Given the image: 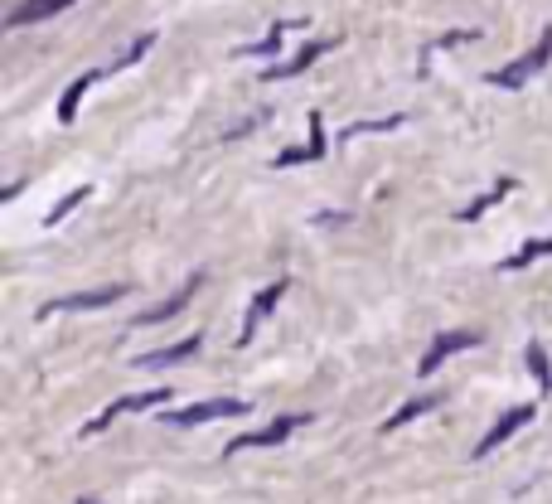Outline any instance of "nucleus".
<instances>
[{
	"mask_svg": "<svg viewBox=\"0 0 552 504\" xmlns=\"http://www.w3.org/2000/svg\"><path fill=\"white\" fill-rule=\"evenodd\" d=\"M475 344H479V334H475V330H446V334H436V344L427 349V354H421L417 373H421V378H431L450 354H460V349H475Z\"/></svg>",
	"mask_w": 552,
	"mask_h": 504,
	"instance_id": "obj_5",
	"label": "nucleus"
},
{
	"mask_svg": "<svg viewBox=\"0 0 552 504\" xmlns=\"http://www.w3.org/2000/svg\"><path fill=\"white\" fill-rule=\"evenodd\" d=\"M97 78H107V68H92V73H82L78 82H68V88H63V97H59V121H63V126L78 117V102H82V92H88Z\"/></svg>",
	"mask_w": 552,
	"mask_h": 504,
	"instance_id": "obj_12",
	"label": "nucleus"
},
{
	"mask_svg": "<svg viewBox=\"0 0 552 504\" xmlns=\"http://www.w3.org/2000/svg\"><path fill=\"white\" fill-rule=\"evenodd\" d=\"M199 282H204V276H194V282H189V286H179V291H175V296H169L165 305H155V311H146V315H136V320H140V325H160V320H169V315H179L184 305H189V296H194V286H199Z\"/></svg>",
	"mask_w": 552,
	"mask_h": 504,
	"instance_id": "obj_13",
	"label": "nucleus"
},
{
	"mask_svg": "<svg viewBox=\"0 0 552 504\" xmlns=\"http://www.w3.org/2000/svg\"><path fill=\"white\" fill-rule=\"evenodd\" d=\"M310 417L305 412H295V417H276L272 427H257V431H243V437H233L228 446H223V456H237V451H257V446H281L291 437L295 427H305Z\"/></svg>",
	"mask_w": 552,
	"mask_h": 504,
	"instance_id": "obj_3",
	"label": "nucleus"
},
{
	"mask_svg": "<svg viewBox=\"0 0 552 504\" xmlns=\"http://www.w3.org/2000/svg\"><path fill=\"white\" fill-rule=\"evenodd\" d=\"M508 189H514V179H499V185H489V189H485V194H479V199H475V204H465V208H460V214H456V218H460V223H475V218H479V214H485V208H489V204H499V199H504V194H508Z\"/></svg>",
	"mask_w": 552,
	"mask_h": 504,
	"instance_id": "obj_15",
	"label": "nucleus"
},
{
	"mask_svg": "<svg viewBox=\"0 0 552 504\" xmlns=\"http://www.w3.org/2000/svg\"><path fill=\"white\" fill-rule=\"evenodd\" d=\"M523 359H528V369H533V378H537V388H543V393H547V388H552V363H547V354H543V344H528V349H523Z\"/></svg>",
	"mask_w": 552,
	"mask_h": 504,
	"instance_id": "obj_18",
	"label": "nucleus"
},
{
	"mask_svg": "<svg viewBox=\"0 0 552 504\" xmlns=\"http://www.w3.org/2000/svg\"><path fill=\"white\" fill-rule=\"evenodd\" d=\"M286 286H291L286 276H276L272 286H262L257 296H252V305H247V320H243V330H237V344H252V340H257V325H262V320L276 311V301L286 296Z\"/></svg>",
	"mask_w": 552,
	"mask_h": 504,
	"instance_id": "obj_6",
	"label": "nucleus"
},
{
	"mask_svg": "<svg viewBox=\"0 0 552 504\" xmlns=\"http://www.w3.org/2000/svg\"><path fill=\"white\" fill-rule=\"evenodd\" d=\"M431 408H441V398H412V402H402L398 412L383 422V431H398V427H407L412 417H421V412H431Z\"/></svg>",
	"mask_w": 552,
	"mask_h": 504,
	"instance_id": "obj_16",
	"label": "nucleus"
},
{
	"mask_svg": "<svg viewBox=\"0 0 552 504\" xmlns=\"http://www.w3.org/2000/svg\"><path fill=\"white\" fill-rule=\"evenodd\" d=\"M537 257H552V237H528V243H523L508 262H499V267H504V272H523V267H528V262H537Z\"/></svg>",
	"mask_w": 552,
	"mask_h": 504,
	"instance_id": "obj_14",
	"label": "nucleus"
},
{
	"mask_svg": "<svg viewBox=\"0 0 552 504\" xmlns=\"http://www.w3.org/2000/svg\"><path fill=\"white\" fill-rule=\"evenodd\" d=\"M330 49H334V39H315V44H305V49L291 59V63H281V68H272V63H266V73H262V78H266V82H272V78H295V73H305V68L315 63L320 53H330Z\"/></svg>",
	"mask_w": 552,
	"mask_h": 504,
	"instance_id": "obj_10",
	"label": "nucleus"
},
{
	"mask_svg": "<svg viewBox=\"0 0 552 504\" xmlns=\"http://www.w3.org/2000/svg\"><path fill=\"white\" fill-rule=\"evenodd\" d=\"M252 408L243 398H208V402H189V408L179 412H165L160 422L169 427H204V422H218V417H247Z\"/></svg>",
	"mask_w": 552,
	"mask_h": 504,
	"instance_id": "obj_2",
	"label": "nucleus"
},
{
	"mask_svg": "<svg viewBox=\"0 0 552 504\" xmlns=\"http://www.w3.org/2000/svg\"><path fill=\"white\" fill-rule=\"evenodd\" d=\"M169 402V388H146V393H126V398H117L111 408H102L88 422V431H102V427H111L117 417H131V412H150V408H165Z\"/></svg>",
	"mask_w": 552,
	"mask_h": 504,
	"instance_id": "obj_4",
	"label": "nucleus"
},
{
	"mask_svg": "<svg viewBox=\"0 0 552 504\" xmlns=\"http://www.w3.org/2000/svg\"><path fill=\"white\" fill-rule=\"evenodd\" d=\"M533 402H518V408H508L504 417H499V422H494L489 431H485V437H479V446H475V456H489V451H499V446L508 441V437H514V431L518 427H528L533 422Z\"/></svg>",
	"mask_w": 552,
	"mask_h": 504,
	"instance_id": "obj_7",
	"label": "nucleus"
},
{
	"mask_svg": "<svg viewBox=\"0 0 552 504\" xmlns=\"http://www.w3.org/2000/svg\"><path fill=\"white\" fill-rule=\"evenodd\" d=\"M126 296V286H97V291H78V296H63V301H49L39 305V315H53V311H97V305H117Z\"/></svg>",
	"mask_w": 552,
	"mask_h": 504,
	"instance_id": "obj_8",
	"label": "nucleus"
},
{
	"mask_svg": "<svg viewBox=\"0 0 552 504\" xmlns=\"http://www.w3.org/2000/svg\"><path fill=\"white\" fill-rule=\"evenodd\" d=\"M88 194H92L88 185H78L73 194H63V199H59V204H53V208H49V228H59V223H63L68 214H73V208H78L82 199H88Z\"/></svg>",
	"mask_w": 552,
	"mask_h": 504,
	"instance_id": "obj_20",
	"label": "nucleus"
},
{
	"mask_svg": "<svg viewBox=\"0 0 552 504\" xmlns=\"http://www.w3.org/2000/svg\"><path fill=\"white\" fill-rule=\"evenodd\" d=\"M199 344H204V334L194 330V334H184V340H175L169 349H150V354H140L136 363H140V369H169V363L194 359V354H199Z\"/></svg>",
	"mask_w": 552,
	"mask_h": 504,
	"instance_id": "obj_9",
	"label": "nucleus"
},
{
	"mask_svg": "<svg viewBox=\"0 0 552 504\" xmlns=\"http://www.w3.org/2000/svg\"><path fill=\"white\" fill-rule=\"evenodd\" d=\"M276 49H281V30H272L266 39H257V44L233 49V59H276Z\"/></svg>",
	"mask_w": 552,
	"mask_h": 504,
	"instance_id": "obj_19",
	"label": "nucleus"
},
{
	"mask_svg": "<svg viewBox=\"0 0 552 504\" xmlns=\"http://www.w3.org/2000/svg\"><path fill=\"white\" fill-rule=\"evenodd\" d=\"M388 126H402V117H383V121H359V126H344V141H353V136H368V131H388Z\"/></svg>",
	"mask_w": 552,
	"mask_h": 504,
	"instance_id": "obj_21",
	"label": "nucleus"
},
{
	"mask_svg": "<svg viewBox=\"0 0 552 504\" xmlns=\"http://www.w3.org/2000/svg\"><path fill=\"white\" fill-rule=\"evenodd\" d=\"M155 49V34H136L131 44H126L121 53H117V63H107V73H121V68H131V63H140L146 53Z\"/></svg>",
	"mask_w": 552,
	"mask_h": 504,
	"instance_id": "obj_17",
	"label": "nucleus"
},
{
	"mask_svg": "<svg viewBox=\"0 0 552 504\" xmlns=\"http://www.w3.org/2000/svg\"><path fill=\"white\" fill-rule=\"evenodd\" d=\"M73 0H24V5L10 10V30H20V24H34V20H49V15H59V10H68Z\"/></svg>",
	"mask_w": 552,
	"mask_h": 504,
	"instance_id": "obj_11",
	"label": "nucleus"
},
{
	"mask_svg": "<svg viewBox=\"0 0 552 504\" xmlns=\"http://www.w3.org/2000/svg\"><path fill=\"white\" fill-rule=\"evenodd\" d=\"M547 63H552V24L543 30V39H537V44H533L528 53H518L514 63L494 68V73H489V82H494V88H523V82H528L533 73H543Z\"/></svg>",
	"mask_w": 552,
	"mask_h": 504,
	"instance_id": "obj_1",
	"label": "nucleus"
}]
</instances>
